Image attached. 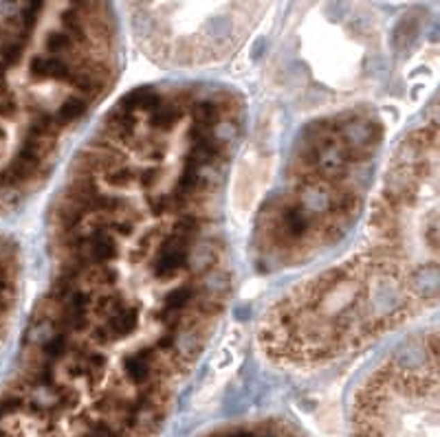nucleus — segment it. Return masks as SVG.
I'll return each mask as SVG.
<instances>
[{
  "mask_svg": "<svg viewBox=\"0 0 440 437\" xmlns=\"http://www.w3.org/2000/svg\"><path fill=\"white\" fill-rule=\"evenodd\" d=\"M383 123L370 110H339L308 123L282 187L255 224L253 247L266 271L308 264L339 244L368 202Z\"/></svg>",
  "mask_w": 440,
  "mask_h": 437,
  "instance_id": "7ed1b4c3",
  "label": "nucleus"
},
{
  "mask_svg": "<svg viewBox=\"0 0 440 437\" xmlns=\"http://www.w3.org/2000/svg\"><path fill=\"white\" fill-rule=\"evenodd\" d=\"M244 121L220 84L135 88L101 114L49 204V275L0 384V437L163 433L234 290Z\"/></svg>",
  "mask_w": 440,
  "mask_h": 437,
  "instance_id": "f257e3e1",
  "label": "nucleus"
},
{
  "mask_svg": "<svg viewBox=\"0 0 440 437\" xmlns=\"http://www.w3.org/2000/svg\"><path fill=\"white\" fill-rule=\"evenodd\" d=\"M438 301V114L400 136L341 260L295 281L260 316L255 343L310 374L366 352Z\"/></svg>",
  "mask_w": 440,
  "mask_h": 437,
  "instance_id": "f03ea898",
  "label": "nucleus"
},
{
  "mask_svg": "<svg viewBox=\"0 0 440 437\" xmlns=\"http://www.w3.org/2000/svg\"><path fill=\"white\" fill-rule=\"evenodd\" d=\"M350 437H438L436 330L398 343L361 380Z\"/></svg>",
  "mask_w": 440,
  "mask_h": 437,
  "instance_id": "20e7f679",
  "label": "nucleus"
},
{
  "mask_svg": "<svg viewBox=\"0 0 440 437\" xmlns=\"http://www.w3.org/2000/svg\"><path fill=\"white\" fill-rule=\"evenodd\" d=\"M198 437H306V433L287 418L271 416V418L229 422Z\"/></svg>",
  "mask_w": 440,
  "mask_h": 437,
  "instance_id": "39448f33",
  "label": "nucleus"
}]
</instances>
